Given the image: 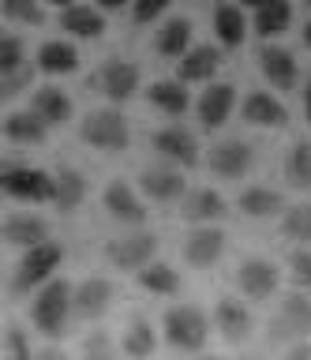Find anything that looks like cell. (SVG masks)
Masks as SVG:
<instances>
[{"mask_svg": "<svg viewBox=\"0 0 311 360\" xmlns=\"http://www.w3.org/2000/svg\"><path fill=\"white\" fill-rule=\"evenodd\" d=\"M147 101L165 117H184L187 105H192V94H187V83H180V79H158L147 90Z\"/></svg>", "mask_w": 311, "mask_h": 360, "instance_id": "28", "label": "cell"}, {"mask_svg": "<svg viewBox=\"0 0 311 360\" xmlns=\"http://www.w3.org/2000/svg\"><path fill=\"white\" fill-rule=\"evenodd\" d=\"M266 338L270 345H296V342H307L311 338V300L307 292H289L277 304V311L270 315L266 323Z\"/></svg>", "mask_w": 311, "mask_h": 360, "instance_id": "3", "label": "cell"}, {"mask_svg": "<svg viewBox=\"0 0 311 360\" xmlns=\"http://www.w3.org/2000/svg\"><path fill=\"white\" fill-rule=\"evenodd\" d=\"M192 19H184V15H173V19H165L158 34H154V53H161V56H169V60H180V56L192 49Z\"/></svg>", "mask_w": 311, "mask_h": 360, "instance_id": "25", "label": "cell"}, {"mask_svg": "<svg viewBox=\"0 0 311 360\" xmlns=\"http://www.w3.org/2000/svg\"><path fill=\"white\" fill-rule=\"evenodd\" d=\"M79 68V49L68 38H49L38 49V72L46 75H72Z\"/></svg>", "mask_w": 311, "mask_h": 360, "instance_id": "27", "label": "cell"}, {"mask_svg": "<svg viewBox=\"0 0 311 360\" xmlns=\"http://www.w3.org/2000/svg\"><path fill=\"white\" fill-rule=\"evenodd\" d=\"M0 360H34V345H30V334L23 326H4L0 334Z\"/></svg>", "mask_w": 311, "mask_h": 360, "instance_id": "35", "label": "cell"}, {"mask_svg": "<svg viewBox=\"0 0 311 360\" xmlns=\"http://www.w3.org/2000/svg\"><path fill=\"white\" fill-rule=\"evenodd\" d=\"M60 30L68 34V38H83V41H94L105 34V11L98 4H68L60 8Z\"/></svg>", "mask_w": 311, "mask_h": 360, "instance_id": "18", "label": "cell"}, {"mask_svg": "<svg viewBox=\"0 0 311 360\" xmlns=\"http://www.w3.org/2000/svg\"><path fill=\"white\" fill-rule=\"evenodd\" d=\"M0 15L8 22H23V27H41L46 22L41 0H0Z\"/></svg>", "mask_w": 311, "mask_h": 360, "instance_id": "36", "label": "cell"}, {"mask_svg": "<svg viewBox=\"0 0 311 360\" xmlns=\"http://www.w3.org/2000/svg\"><path fill=\"white\" fill-rule=\"evenodd\" d=\"M105 255L117 270H143L154 255H158V236L147 233V229H131L124 236H117V240H109Z\"/></svg>", "mask_w": 311, "mask_h": 360, "instance_id": "8", "label": "cell"}, {"mask_svg": "<svg viewBox=\"0 0 311 360\" xmlns=\"http://www.w3.org/2000/svg\"><path fill=\"white\" fill-rule=\"evenodd\" d=\"M214 326H218V334L225 338L229 345H240V342H248L251 338V311L244 308V304L237 297H221L218 300V308H214Z\"/></svg>", "mask_w": 311, "mask_h": 360, "instance_id": "19", "label": "cell"}, {"mask_svg": "<svg viewBox=\"0 0 311 360\" xmlns=\"http://www.w3.org/2000/svg\"><path fill=\"white\" fill-rule=\"evenodd\" d=\"M46 4H53V8H68V4H75V0H46Z\"/></svg>", "mask_w": 311, "mask_h": 360, "instance_id": "50", "label": "cell"}, {"mask_svg": "<svg viewBox=\"0 0 311 360\" xmlns=\"http://www.w3.org/2000/svg\"><path fill=\"white\" fill-rule=\"evenodd\" d=\"M304 4H307V8H311V0H304Z\"/></svg>", "mask_w": 311, "mask_h": 360, "instance_id": "54", "label": "cell"}, {"mask_svg": "<svg viewBox=\"0 0 311 360\" xmlns=\"http://www.w3.org/2000/svg\"><path fill=\"white\" fill-rule=\"evenodd\" d=\"M154 349H158V330H154V323L147 315H135V319L128 323L124 338H120V353L128 360H147Z\"/></svg>", "mask_w": 311, "mask_h": 360, "instance_id": "31", "label": "cell"}, {"mask_svg": "<svg viewBox=\"0 0 311 360\" xmlns=\"http://www.w3.org/2000/svg\"><path fill=\"white\" fill-rule=\"evenodd\" d=\"M34 360H68V356H64L57 345H46V349H38V353H34Z\"/></svg>", "mask_w": 311, "mask_h": 360, "instance_id": "45", "label": "cell"}, {"mask_svg": "<svg viewBox=\"0 0 311 360\" xmlns=\"http://www.w3.org/2000/svg\"><path fill=\"white\" fill-rule=\"evenodd\" d=\"M161 330H165V342L173 349H180V353H199L210 338V319L203 315V308H195V304H176V308L165 311Z\"/></svg>", "mask_w": 311, "mask_h": 360, "instance_id": "4", "label": "cell"}, {"mask_svg": "<svg viewBox=\"0 0 311 360\" xmlns=\"http://www.w3.org/2000/svg\"><path fill=\"white\" fill-rule=\"evenodd\" d=\"M30 83H34V68L30 64L15 68V72H4L0 75V105H8V101L19 98L23 90H30Z\"/></svg>", "mask_w": 311, "mask_h": 360, "instance_id": "40", "label": "cell"}, {"mask_svg": "<svg viewBox=\"0 0 311 360\" xmlns=\"http://www.w3.org/2000/svg\"><path fill=\"white\" fill-rule=\"evenodd\" d=\"M0 195L19 199V202H53V173L12 162L0 173Z\"/></svg>", "mask_w": 311, "mask_h": 360, "instance_id": "6", "label": "cell"}, {"mask_svg": "<svg viewBox=\"0 0 311 360\" xmlns=\"http://www.w3.org/2000/svg\"><path fill=\"white\" fill-rule=\"evenodd\" d=\"M304 45H307V49H311V19L304 22Z\"/></svg>", "mask_w": 311, "mask_h": 360, "instance_id": "49", "label": "cell"}, {"mask_svg": "<svg viewBox=\"0 0 311 360\" xmlns=\"http://www.w3.org/2000/svg\"><path fill=\"white\" fill-rule=\"evenodd\" d=\"M221 68V49L218 45H192L180 60H176V75H180V83H206V79H214Z\"/></svg>", "mask_w": 311, "mask_h": 360, "instance_id": "22", "label": "cell"}, {"mask_svg": "<svg viewBox=\"0 0 311 360\" xmlns=\"http://www.w3.org/2000/svg\"><path fill=\"white\" fill-rule=\"evenodd\" d=\"M0 240L27 252V248L49 240V221L38 218V214H8L4 225H0Z\"/></svg>", "mask_w": 311, "mask_h": 360, "instance_id": "21", "label": "cell"}, {"mask_svg": "<svg viewBox=\"0 0 311 360\" xmlns=\"http://www.w3.org/2000/svg\"><path fill=\"white\" fill-rule=\"evenodd\" d=\"M27 64V45L19 34H0V75Z\"/></svg>", "mask_w": 311, "mask_h": 360, "instance_id": "41", "label": "cell"}, {"mask_svg": "<svg viewBox=\"0 0 311 360\" xmlns=\"http://www.w3.org/2000/svg\"><path fill=\"white\" fill-rule=\"evenodd\" d=\"M139 83H143L139 68L131 64V60H124V56H109V60L91 75V86L102 98L113 101V105H124V101L135 98L139 94Z\"/></svg>", "mask_w": 311, "mask_h": 360, "instance_id": "7", "label": "cell"}, {"mask_svg": "<svg viewBox=\"0 0 311 360\" xmlns=\"http://www.w3.org/2000/svg\"><path fill=\"white\" fill-rule=\"evenodd\" d=\"M277 281H282V274H277V263H270V259H263V255H251V259H244V263L237 266V289H240L248 300L274 297Z\"/></svg>", "mask_w": 311, "mask_h": 360, "instance_id": "11", "label": "cell"}, {"mask_svg": "<svg viewBox=\"0 0 311 360\" xmlns=\"http://www.w3.org/2000/svg\"><path fill=\"white\" fill-rule=\"evenodd\" d=\"M229 214V202L218 195L214 188H195V191H184V202H180V218L184 221H195V225H214Z\"/></svg>", "mask_w": 311, "mask_h": 360, "instance_id": "20", "label": "cell"}, {"mask_svg": "<svg viewBox=\"0 0 311 360\" xmlns=\"http://www.w3.org/2000/svg\"><path fill=\"white\" fill-rule=\"evenodd\" d=\"M237 207L248 214V218H277V214L285 210V195H282V191H274V188L255 184L248 191H240Z\"/></svg>", "mask_w": 311, "mask_h": 360, "instance_id": "33", "label": "cell"}, {"mask_svg": "<svg viewBox=\"0 0 311 360\" xmlns=\"http://www.w3.org/2000/svg\"><path fill=\"white\" fill-rule=\"evenodd\" d=\"M289 274H293V285L300 292H311V248L300 244L293 255H289Z\"/></svg>", "mask_w": 311, "mask_h": 360, "instance_id": "42", "label": "cell"}, {"mask_svg": "<svg viewBox=\"0 0 311 360\" xmlns=\"http://www.w3.org/2000/svg\"><path fill=\"white\" fill-rule=\"evenodd\" d=\"M60 244L57 240H41L34 248H27L23 259L15 263L12 270V297H30V292H38L46 281L60 270Z\"/></svg>", "mask_w": 311, "mask_h": 360, "instance_id": "1", "label": "cell"}, {"mask_svg": "<svg viewBox=\"0 0 311 360\" xmlns=\"http://www.w3.org/2000/svg\"><path fill=\"white\" fill-rule=\"evenodd\" d=\"M173 0H131V19L139 22V27H147V22H158L165 11H169Z\"/></svg>", "mask_w": 311, "mask_h": 360, "instance_id": "43", "label": "cell"}, {"mask_svg": "<svg viewBox=\"0 0 311 360\" xmlns=\"http://www.w3.org/2000/svg\"><path fill=\"white\" fill-rule=\"evenodd\" d=\"M282 233L296 244H311V207H289L282 214Z\"/></svg>", "mask_w": 311, "mask_h": 360, "instance_id": "38", "label": "cell"}, {"mask_svg": "<svg viewBox=\"0 0 311 360\" xmlns=\"http://www.w3.org/2000/svg\"><path fill=\"white\" fill-rule=\"evenodd\" d=\"M79 135L86 146H94V150H105V154H117L124 150L131 131H128V120L120 109H91L86 117L79 120Z\"/></svg>", "mask_w": 311, "mask_h": 360, "instance_id": "5", "label": "cell"}, {"mask_svg": "<svg viewBox=\"0 0 311 360\" xmlns=\"http://www.w3.org/2000/svg\"><path fill=\"white\" fill-rule=\"evenodd\" d=\"M117 300V285L109 278H86L79 285H72V311L79 319H102Z\"/></svg>", "mask_w": 311, "mask_h": 360, "instance_id": "10", "label": "cell"}, {"mask_svg": "<svg viewBox=\"0 0 311 360\" xmlns=\"http://www.w3.org/2000/svg\"><path fill=\"white\" fill-rule=\"evenodd\" d=\"M98 8L102 11H124V8H131V0H98Z\"/></svg>", "mask_w": 311, "mask_h": 360, "instance_id": "46", "label": "cell"}, {"mask_svg": "<svg viewBox=\"0 0 311 360\" xmlns=\"http://www.w3.org/2000/svg\"><path fill=\"white\" fill-rule=\"evenodd\" d=\"M102 207L109 210V218H113V221L131 225V229H139V225L147 221V202L139 199V191L131 188L128 180H113V184L105 188Z\"/></svg>", "mask_w": 311, "mask_h": 360, "instance_id": "13", "label": "cell"}, {"mask_svg": "<svg viewBox=\"0 0 311 360\" xmlns=\"http://www.w3.org/2000/svg\"><path fill=\"white\" fill-rule=\"evenodd\" d=\"M232 109H237V86L232 83H210L203 98L195 101V117L206 131H218L232 117Z\"/></svg>", "mask_w": 311, "mask_h": 360, "instance_id": "14", "label": "cell"}, {"mask_svg": "<svg viewBox=\"0 0 311 360\" xmlns=\"http://www.w3.org/2000/svg\"><path fill=\"white\" fill-rule=\"evenodd\" d=\"M240 360H263V356H240Z\"/></svg>", "mask_w": 311, "mask_h": 360, "instance_id": "53", "label": "cell"}, {"mask_svg": "<svg viewBox=\"0 0 311 360\" xmlns=\"http://www.w3.org/2000/svg\"><path fill=\"white\" fill-rule=\"evenodd\" d=\"M8 165H12V162H8V158H0V173H4V169H8Z\"/></svg>", "mask_w": 311, "mask_h": 360, "instance_id": "51", "label": "cell"}, {"mask_svg": "<svg viewBox=\"0 0 311 360\" xmlns=\"http://www.w3.org/2000/svg\"><path fill=\"white\" fill-rule=\"evenodd\" d=\"M0 135H4V139H12V143H19V146H34V143H41L49 135V128L38 120L34 109H19V112H8V117H4Z\"/></svg>", "mask_w": 311, "mask_h": 360, "instance_id": "30", "label": "cell"}, {"mask_svg": "<svg viewBox=\"0 0 311 360\" xmlns=\"http://www.w3.org/2000/svg\"><path fill=\"white\" fill-rule=\"evenodd\" d=\"M214 34H218V45L225 49H237L248 38V19H244V8L240 4H218L214 8Z\"/></svg>", "mask_w": 311, "mask_h": 360, "instance_id": "32", "label": "cell"}, {"mask_svg": "<svg viewBox=\"0 0 311 360\" xmlns=\"http://www.w3.org/2000/svg\"><path fill=\"white\" fill-rule=\"evenodd\" d=\"M251 27H255V34H259V38H266V41L282 38V34L293 27V4H289V0H266V4L255 8Z\"/></svg>", "mask_w": 311, "mask_h": 360, "instance_id": "29", "label": "cell"}, {"mask_svg": "<svg viewBox=\"0 0 311 360\" xmlns=\"http://www.w3.org/2000/svg\"><path fill=\"white\" fill-rule=\"evenodd\" d=\"M139 274V285L154 292V297H173V292H180V274L169 266V263H158V259H150L143 270H135Z\"/></svg>", "mask_w": 311, "mask_h": 360, "instance_id": "34", "label": "cell"}, {"mask_svg": "<svg viewBox=\"0 0 311 360\" xmlns=\"http://www.w3.org/2000/svg\"><path fill=\"white\" fill-rule=\"evenodd\" d=\"M237 4H240V8H251V11H255L259 4H266V0H237Z\"/></svg>", "mask_w": 311, "mask_h": 360, "instance_id": "48", "label": "cell"}, {"mask_svg": "<svg viewBox=\"0 0 311 360\" xmlns=\"http://www.w3.org/2000/svg\"><path fill=\"white\" fill-rule=\"evenodd\" d=\"M285 176L293 180L296 188H311V143H307V139L293 143L289 162H285Z\"/></svg>", "mask_w": 311, "mask_h": 360, "instance_id": "37", "label": "cell"}, {"mask_svg": "<svg viewBox=\"0 0 311 360\" xmlns=\"http://www.w3.org/2000/svg\"><path fill=\"white\" fill-rule=\"evenodd\" d=\"M221 255H225V233H221L218 225H199V229L187 233V240H184L187 266L206 270V266H214Z\"/></svg>", "mask_w": 311, "mask_h": 360, "instance_id": "17", "label": "cell"}, {"mask_svg": "<svg viewBox=\"0 0 311 360\" xmlns=\"http://www.w3.org/2000/svg\"><path fill=\"white\" fill-rule=\"evenodd\" d=\"M244 120L251 124V128H285L289 124V109L285 101H277L274 94H266V90H255V94L244 98Z\"/></svg>", "mask_w": 311, "mask_h": 360, "instance_id": "23", "label": "cell"}, {"mask_svg": "<svg viewBox=\"0 0 311 360\" xmlns=\"http://www.w3.org/2000/svg\"><path fill=\"white\" fill-rule=\"evenodd\" d=\"M150 146L176 169H195L199 165V139L187 128H180V124H169V128L154 131Z\"/></svg>", "mask_w": 311, "mask_h": 360, "instance_id": "9", "label": "cell"}, {"mask_svg": "<svg viewBox=\"0 0 311 360\" xmlns=\"http://www.w3.org/2000/svg\"><path fill=\"white\" fill-rule=\"evenodd\" d=\"M124 353L117 349V342L109 338L105 330H94V334H86V342L79 349V360H120Z\"/></svg>", "mask_w": 311, "mask_h": 360, "instance_id": "39", "label": "cell"}, {"mask_svg": "<svg viewBox=\"0 0 311 360\" xmlns=\"http://www.w3.org/2000/svg\"><path fill=\"white\" fill-rule=\"evenodd\" d=\"M195 360H221V356H195Z\"/></svg>", "mask_w": 311, "mask_h": 360, "instance_id": "52", "label": "cell"}, {"mask_svg": "<svg viewBox=\"0 0 311 360\" xmlns=\"http://www.w3.org/2000/svg\"><path fill=\"white\" fill-rule=\"evenodd\" d=\"M259 68H263V79L274 90H296V83H300V64L285 45H274V41L263 45L259 49Z\"/></svg>", "mask_w": 311, "mask_h": 360, "instance_id": "15", "label": "cell"}, {"mask_svg": "<svg viewBox=\"0 0 311 360\" xmlns=\"http://www.w3.org/2000/svg\"><path fill=\"white\" fill-rule=\"evenodd\" d=\"M285 360H311V342H296V345H289Z\"/></svg>", "mask_w": 311, "mask_h": 360, "instance_id": "44", "label": "cell"}, {"mask_svg": "<svg viewBox=\"0 0 311 360\" xmlns=\"http://www.w3.org/2000/svg\"><path fill=\"white\" fill-rule=\"evenodd\" d=\"M251 165H255V146L244 143V139H221L214 150H210V173L214 176L237 180V176L248 173Z\"/></svg>", "mask_w": 311, "mask_h": 360, "instance_id": "16", "label": "cell"}, {"mask_svg": "<svg viewBox=\"0 0 311 360\" xmlns=\"http://www.w3.org/2000/svg\"><path fill=\"white\" fill-rule=\"evenodd\" d=\"M304 109H307V120H311V79H307V90H304Z\"/></svg>", "mask_w": 311, "mask_h": 360, "instance_id": "47", "label": "cell"}, {"mask_svg": "<svg viewBox=\"0 0 311 360\" xmlns=\"http://www.w3.org/2000/svg\"><path fill=\"white\" fill-rule=\"evenodd\" d=\"M30 109L38 112V120L46 124V128H60V124L72 120V98L53 83L38 86L34 94H30Z\"/></svg>", "mask_w": 311, "mask_h": 360, "instance_id": "24", "label": "cell"}, {"mask_svg": "<svg viewBox=\"0 0 311 360\" xmlns=\"http://www.w3.org/2000/svg\"><path fill=\"white\" fill-rule=\"evenodd\" d=\"M83 199H86V176L72 165L57 169V173H53V207L72 214V210L83 207Z\"/></svg>", "mask_w": 311, "mask_h": 360, "instance_id": "26", "label": "cell"}, {"mask_svg": "<svg viewBox=\"0 0 311 360\" xmlns=\"http://www.w3.org/2000/svg\"><path fill=\"white\" fill-rule=\"evenodd\" d=\"M72 315V285L60 278H49L46 285L34 292V304H30V323H34L38 334L46 338H60L64 326H68Z\"/></svg>", "mask_w": 311, "mask_h": 360, "instance_id": "2", "label": "cell"}, {"mask_svg": "<svg viewBox=\"0 0 311 360\" xmlns=\"http://www.w3.org/2000/svg\"><path fill=\"white\" fill-rule=\"evenodd\" d=\"M139 191L147 195L150 202H176V199H184V191H187V180L184 173L176 165H147L139 173Z\"/></svg>", "mask_w": 311, "mask_h": 360, "instance_id": "12", "label": "cell"}]
</instances>
